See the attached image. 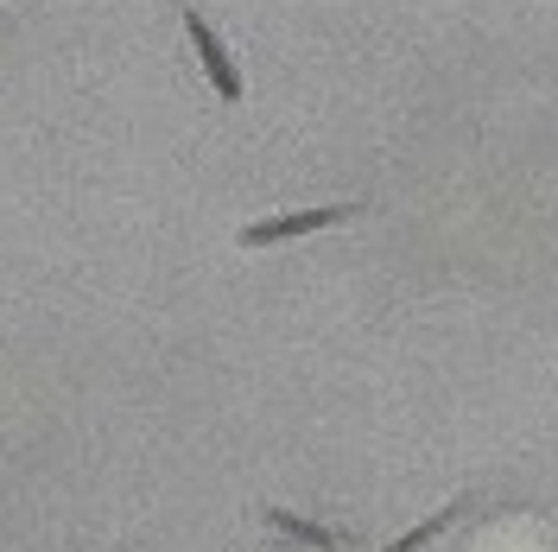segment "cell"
I'll return each instance as SVG.
<instances>
[{
    "label": "cell",
    "instance_id": "277c9868",
    "mask_svg": "<svg viewBox=\"0 0 558 552\" xmlns=\"http://www.w3.org/2000/svg\"><path fill=\"white\" fill-rule=\"evenodd\" d=\"M476 502H483V495H457V502H445L432 520H418L413 533H400V540H393V547H381V552H418V547H432V540H438V533H451L463 515H476Z\"/></svg>",
    "mask_w": 558,
    "mask_h": 552
},
{
    "label": "cell",
    "instance_id": "7a4b0ae2",
    "mask_svg": "<svg viewBox=\"0 0 558 552\" xmlns=\"http://www.w3.org/2000/svg\"><path fill=\"white\" fill-rule=\"evenodd\" d=\"M184 33H191V45H197V64H204L209 89H216V103H242V70H235V58H229V45L209 33V20L197 13V7H184Z\"/></svg>",
    "mask_w": 558,
    "mask_h": 552
},
{
    "label": "cell",
    "instance_id": "6da1fadb",
    "mask_svg": "<svg viewBox=\"0 0 558 552\" xmlns=\"http://www.w3.org/2000/svg\"><path fill=\"white\" fill-rule=\"evenodd\" d=\"M368 197H343V204H324V209H286V216H260L242 229V248H279V242H299V236H317V229H337V223H355L368 216Z\"/></svg>",
    "mask_w": 558,
    "mask_h": 552
},
{
    "label": "cell",
    "instance_id": "3957f363",
    "mask_svg": "<svg viewBox=\"0 0 558 552\" xmlns=\"http://www.w3.org/2000/svg\"><path fill=\"white\" fill-rule=\"evenodd\" d=\"M260 520L274 527L279 540H292V547H312V552H355L362 540L355 533H337V527H317L305 515H286V508H260Z\"/></svg>",
    "mask_w": 558,
    "mask_h": 552
}]
</instances>
